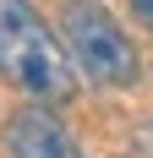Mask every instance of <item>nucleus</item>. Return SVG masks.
Returning a JSON list of instances; mask_svg holds the SVG:
<instances>
[{"mask_svg": "<svg viewBox=\"0 0 153 158\" xmlns=\"http://www.w3.org/2000/svg\"><path fill=\"white\" fill-rule=\"evenodd\" d=\"M0 82L38 104L76 98V65L28 0H0Z\"/></svg>", "mask_w": 153, "mask_h": 158, "instance_id": "obj_1", "label": "nucleus"}, {"mask_svg": "<svg viewBox=\"0 0 153 158\" xmlns=\"http://www.w3.org/2000/svg\"><path fill=\"white\" fill-rule=\"evenodd\" d=\"M60 27H66V55H71V65L88 82H98V87H131V82H137V71H142L137 49H131L126 27L104 11V6L71 0Z\"/></svg>", "mask_w": 153, "mask_h": 158, "instance_id": "obj_2", "label": "nucleus"}, {"mask_svg": "<svg viewBox=\"0 0 153 158\" xmlns=\"http://www.w3.org/2000/svg\"><path fill=\"white\" fill-rule=\"evenodd\" d=\"M6 147L11 158H82L76 136L66 131L60 114H49L44 104H33V109H16L6 120Z\"/></svg>", "mask_w": 153, "mask_h": 158, "instance_id": "obj_3", "label": "nucleus"}, {"mask_svg": "<svg viewBox=\"0 0 153 158\" xmlns=\"http://www.w3.org/2000/svg\"><path fill=\"white\" fill-rule=\"evenodd\" d=\"M131 11H137V16H142V27L153 33V0H131Z\"/></svg>", "mask_w": 153, "mask_h": 158, "instance_id": "obj_4", "label": "nucleus"}]
</instances>
